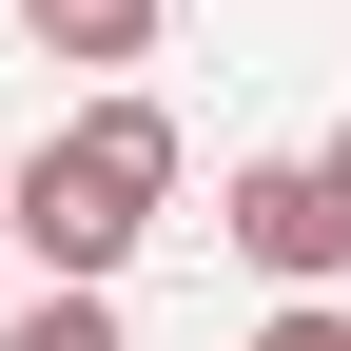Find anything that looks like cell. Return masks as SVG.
<instances>
[{
  "mask_svg": "<svg viewBox=\"0 0 351 351\" xmlns=\"http://www.w3.org/2000/svg\"><path fill=\"white\" fill-rule=\"evenodd\" d=\"M254 351H351V313H332V293H274V332H254Z\"/></svg>",
  "mask_w": 351,
  "mask_h": 351,
  "instance_id": "obj_5",
  "label": "cell"
},
{
  "mask_svg": "<svg viewBox=\"0 0 351 351\" xmlns=\"http://www.w3.org/2000/svg\"><path fill=\"white\" fill-rule=\"evenodd\" d=\"M0 351H117V293H20Z\"/></svg>",
  "mask_w": 351,
  "mask_h": 351,
  "instance_id": "obj_4",
  "label": "cell"
},
{
  "mask_svg": "<svg viewBox=\"0 0 351 351\" xmlns=\"http://www.w3.org/2000/svg\"><path fill=\"white\" fill-rule=\"evenodd\" d=\"M332 195H351V117H332Z\"/></svg>",
  "mask_w": 351,
  "mask_h": 351,
  "instance_id": "obj_7",
  "label": "cell"
},
{
  "mask_svg": "<svg viewBox=\"0 0 351 351\" xmlns=\"http://www.w3.org/2000/svg\"><path fill=\"white\" fill-rule=\"evenodd\" d=\"M39 59H156V0H20Z\"/></svg>",
  "mask_w": 351,
  "mask_h": 351,
  "instance_id": "obj_3",
  "label": "cell"
},
{
  "mask_svg": "<svg viewBox=\"0 0 351 351\" xmlns=\"http://www.w3.org/2000/svg\"><path fill=\"white\" fill-rule=\"evenodd\" d=\"M0 234H20V156H0Z\"/></svg>",
  "mask_w": 351,
  "mask_h": 351,
  "instance_id": "obj_6",
  "label": "cell"
},
{
  "mask_svg": "<svg viewBox=\"0 0 351 351\" xmlns=\"http://www.w3.org/2000/svg\"><path fill=\"white\" fill-rule=\"evenodd\" d=\"M215 234H234L274 293H332V274H351V195H332V156H254L234 195H215Z\"/></svg>",
  "mask_w": 351,
  "mask_h": 351,
  "instance_id": "obj_2",
  "label": "cell"
},
{
  "mask_svg": "<svg viewBox=\"0 0 351 351\" xmlns=\"http://www.w3.org/2000/svg\"><path fill=\"white\" fill-rule=\"evenodd\" d=\"M176 215V117L156 98H78L59 137L20 156V254H39V293H117V254H137Z\"/></svg>",
  "mask_w": 351,
  "mask_h": 351,
  "instance_id": "obj_1",
  "label": "cell"
}]
</instances>
